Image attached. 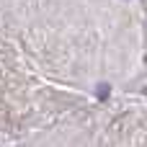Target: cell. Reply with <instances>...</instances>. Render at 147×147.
Segmentation results:
<instances>
[{
	"mask_svg": "<svg viewBox=\"0 0 147 147\" xmlns=\"http://www.w3.org/2000/svg\"><path fill=\"white\" fill-rule=\"evenodd\" d=\"M96 96H98L101 101H106V98L111 96V85H109V83H103V85H98V88H96Z\"/></svg>",
	"mask_w": 147,
	"mask_h": 147,
	"instance_id": "cell-1",
	"label": "cell"
},
{
	"mask_svg": "<svg viewBox=\"0 0 147 147\" xmlns=\"http://www.w3.org/2000/svg\"><path fill=\"white\" fill-rule=\"evenodd\" d=\"M145 93H147V88H145Z\"/></svg>",
	"mask_w": 147,
	"mask_h": 147,
	"instance_id": "cell-2",
	"label": "cell"
}]
</instances>
